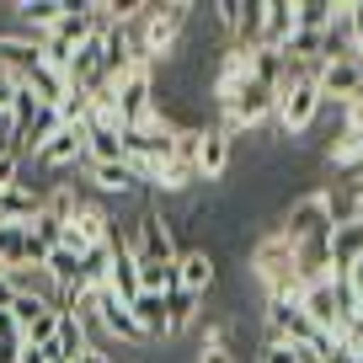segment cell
<instances>
[{
	"instance_id": "1",
	"label": "cell",
	"mask_w": 363,
	"mask_h": 363,
	"mask_svg": "<svg viewBox=\"0 0 363 363\" xmlns=\"http://www.w3.org/2000/svg\"><path fill=\"white\" fill-rule=\"evenodd\" d=\"M134 257L139 262H177L182 257V246H177V225H171V214H160L155 203L150 208H139V219H134Z\"/></svg>"
},
{
	"instance_id": "2",
	"label": "cell",
	"mask_w": 363,
	"mask_h": 363,
	"mask_svg": "<svg viewBox=\"0 0 363 363\" xmlns=\"http://www.w3.org/2000/svg\"><path fill=\"white\" fill-rule=\"evenodd\" d=\"M278 235H284L289 246H305V240H331L326 198L310 193V198H299V203H289V214H284V225H278Z\"/></svg>"
},
{
	"instance_id": "3",
	"label": "cell",
	"mask_w": 363,
	"mask_h": 363,
	"mask_svg": "<svg viewBox=\"0 0 363 363\" xmlns=\"http://www.w3.org/2000/svg\"><path fill=\"white\" fill-rule=\"evenodd\" d=\"M320 91H315V80H299V86H289V91H278V107H272V118H278V128L284 134H305L310 123L320 118Z\"/></svg>"
},
{
	"instance_id": "4",
	"label": "cell",
	"mask_w": 363,
	"mask_h": 363,
	"mask_svg": "<svg viewBox=\"0 0 363 363\" xmlns=\"http://www.w3.org/2000/svg\"><path fill=\"white\" fill-rule=\"evenodd\" d=\"M214 284H219V262H214V251H208V246H187V251L177 257V289H187L193 299H203Z\"/></svg>"
},
{
	"instance_id": "5",
	"label": "cell",
	"mask_w": 363,
	"mask_h": 363,
	"mask_svg": "<svg viewBox=\"0 0 363 363\" xmlns=\"http://www.w3.org/2000/svg\"><path fill=\"white\" fill-rule=\"evenodd\" d=\"M230 150H235V139H230L219 123H203V139H198V177L225 182L230 177Z\"/></svg>"
},
{
	"instance_id": "6",
	"label": "cell",
	"mask_w": 363,
	"mask_h": 363,
	"mask_svg": "<svg viewBox=\"0 0 363 363\" xmlns=\"http://www.w3.org/2000/svg\"><path fill=\"white\" fill-rule=\"evenodd\" d=\"M91 182H96V193H107V198H139L145 193V177H139L128 160H102V166H91Z\"/></svg>"
},
{
	"instance_id": "7",
	"label": "cell",
	"mask_w": 363,
	"mask_h": 363,
	"mask_svg": "<svg viewBox=\"0 0 363 363\" xmlns=\"http://www.w3.org/2000/svg\"><path fill=\"white\" fill-rule=\"evenodd\" d=\"M326 257H331V278H347L352 267L363 262V219L358 225H337L326 240Z\"/></svg>"
},
{
	"instance_id": "8",
	"label": "cell",
	"mask_w": 363,
	"mask_h": 363,
	"mask_svg": "<svg viewBox=\"0 0 363 363\" xmlns=\"http://www.w3.org/2000/svg\"><path fill=\"white\" fill-rule=\"evenodd\" d=\"M91 315L102 320L118 342H145V337H139V326H134V315H128V305H123L118 294H107V289H96V294H91Z\"/></svg>"
},
{
	"instance_id": "9",
	"label": "cell",
	"mask_w": 363,
	"mask_h": 363,
	"mask_svg": "<svg viewBox=\"0 0 363 363\" xmlns=\"http://www.w3.org/2000/svg\"><path fill=\"white\" fill-rule=\"evenodd\" d=\"M80 155H86V128H75V123H65V128H59V134L54 139H48V145L43 150H38V166H43V171H65L69 166V160H80Z\"/></svg>"
},
{
	"instance_id": "10",
	"label": "cell",
	"mask_w": 363,
	"mask_h": 363,
	"mask_svg": "<svg viewBox=\"0 0 363 363\" xmlns=\"http://www.w3.org/2000/svg\"><path fill=\"white\" fill-rule=\"evenodd\" d=\"M128 315H134V326H139V337H145V342L171 337V320H166V294H134V299H128Z\"/></svg>"
},
{
	"instance_id": "11",
	"label": "cell",
	"mask_w": 363,
	"mask_h": 363,
	"mask_svg": "<svg viewBox=\"0 0 363 363\" xmlns=\"http://www.w3.org/2000/svg\"><path fill=\"white\" fill-rule=\"evenodd\" d=\"M54 363H75L80 352L91 347V337H86V320L75 315V310H59V320H54Z\"/></svg>"
},
{
	"instance_id": "12",
	"label": "cell",
	"mask_w": 363,
	"mask_h": 363,
	"mask_svg": "<svg viewBox=\"0 0 363 363\" xmlns=\"http://www.w3.org/2000/svg\"><path fill=\"white\" fill-rule=\"evenodd\" d=\"M294 33V0H262V48H284Z\"/></svg>"
},
{
	"instance_id": "13",
	"label": "cell",
	"mask_w": 363,
	"mask_h": 363,
	"mask_svg": "<svg viewBox=\"0 0 363 363\" xmlns=\"http://www.w3.org/2000/svg\"><path fill=\"white\" fill-rule=\"evenodd\" d=\"M86 155L91 166H102V160H123V134H118V123H102V118H86Z\"/></svg>"
},
{
	"instance_id": "14",
	"label": "cell",
	"mask_w": 363,
	"mask_h": 363,
	"mask_svg": "<svg viewBox=\"0 0 363 363\" xmlns=\"http://www.w3.org/2000/svg\"><path fill=\"white\" fill-rule=\"evenodd\" d=\"M38 208H43V193H38V187H6V193H0V225H33Z\"/></svg>"
},
{
	"instance_id": "15",
	"label": "cell",
	"mask_w": 363,
	"mask_h": 363,
	"mask_svg": "<svg viewBox=\"0 0 363 363\" xmlns=\"http://www.w3.org/2000/svg\"><path fill=\"white\" fill-rule=\"evenodd\" d=\"M235 48H262V0H240V16H235Z\"/></svg>"
},
{
	"instance_id": "16",
	"label": "cell",
	"mask_w": 363,
	"mask_h": 363,
	"mask_svg": "<svg viewBox=\"0 0 363 363\" xmlns=\"http://www.w3.org/2000/svg\"><path fill=\"white\" fill-rule=\"evenodd\" d=\"M331 16H337L331 0H294V27H299V33H326Z\"/></svg>"
},
{
	"instance_id": "17",
	"label": "cell",
	"mask_w": 363,
	"mask_h": 363,
	"mask_svg": "<svg viewBox=\"0 0 363 363\" xmlns=\"http://www.w3.org/2000/svg\"><path fill=\"white\" fill-rule=\"evenodd\" d=\"M177 289V262H139V294H171Z\"/></svg>"
},
{
	"instance_id": "18",
	"label": "cell",
	"mask_w": 363,
	"mask_h": 363,
	"mask_svg": "<svg viewBox=\"0 0 363 363\" xmlns=\"http://www.w3.org/2000/svg\"><path fill=\"white\" fill-rule=\"evenodd\" d=\"M198 305H203V299H193L187 289H171V294H166V320H171V337H177V331H187V326L198 320Z\"/></svg>"
},
{
	"instance_id": "19",
	"label": "cell",
	"mask_w": 363,
	"mask_h": 363,
	"mask_svg": "<svg viewBox=\"0 0 363 363\" xmlns=\"http://www.w3.org/2000/svg\"><path fill=\"white\" fill-rule=\"evenodd\" d=\"M48 310H54V305H48V299H38V294H16V299H11V320H16V331H22V337L48 315Z\"/></svg>"
},
{
	"instance_id": "20",
	"label": "cell",
	"mask_w": 363,
	"mask_h": 363,
	"mask_svg": "<svg viewBox=\"0 0 363 363\" xmlns=\"http://www.w3.org/2000/svg\"><path fill=\"white\" fill-rule=\"evenodd\" d=\"M310 347H294V342H267L262 347V363H305Z\"/></svg>"
},
{
	"instance_id": "21",
	"label": "cell",
	"mask_w": 363,
	"mask_h": 363,
	"mask_svg": "<svg viewBox=\"0 0 363 363\" xmlns=\"http://www.w3.org/2000/svg\"><path fill=\"white\" fill-rule=\"evenodd\" d=\"M16 182H22V155L0 150V193H6V187H16Z\"/></svg>"
},
{
	"instance_id": "22",
	"label": "cell",
	"mask_w": 363,
	"mask_h": 363,
	"mask_svg": "<svg viewBox=\"0 0 363 363\" xmlns=\"http://www.w3.org/2000/svg\"><path fill=\"white\" fill-rule=\"evenodd\" d=\"M16 91H22V80L0 69V118H11V107H16Z\"/></svg>"
},
{
	"instance_id": "23",
	"label": "cell",
	"mask_w": 363,
	"mask_h": 363,
	"mask_svg": "<svg viewBox=\"0 0 363 363\" xmlns=\"http://www.w3.org/2000/svg\"><path fill=\"white\" fill-rule=\"evenodd\" d=\"M193 363H235V352L225 347V342H203V347H198V358Z\"/></svg>"
},
{
	"instance_id": "24",
	"label": "cell",
	"mask_w": 363,
	"mask_h": 363,
	"mask_svg": "<svg viewBox=\"0 0 363 363\" xmlns=\"http://www.w3.org/2000/svg\"><path fill=\"white\" fill-rule=\"evenodd\" d=\"M16 363H54V347H33V342H22Z\"/></svg>"
},
{
	"instance_id": "25",
	"label": "cell",
	"mask_w": 363,
	"mask_h": 363,
	"mask_svg": "<svg viewBox=\"0 0 363 363\" xmlns=\"http://www.w3.org/2000/svg\"><path fill=\"white\" fill-rule=\"evenodd\" d=\"M0 342H22V331H16L11 310H0Z\"/></svg>"
},
{
	"instance_id": "26",
	"label": "cell",
	"mask_w": 363,
	"mask_h": 363,
	"mask_svg": "<svg viewBox=\"0 0 363 363\" xmlns=\"http://www.w3.org/2000/svg\"><path fill=\"white\" fill-rule=\"evenodd\" d=\"M16 299V284H11V272H0V310H11Z\"/></svg>"
},
{
	"instance_id": "27",
	"label": "cell",
	"mask_w": 363,
	"mask_h": 363,
	"mask_svg": "<svg viewBox=\"0 0 363 363\" xmlns=\"http://www.w3.org/2000/svg\"><path fill=\"white\" fill-rule=\"evenodd\" d=\"M75 363H118V358H113V352H102V347H86Z\"/></svg>"
}]
</instances>
